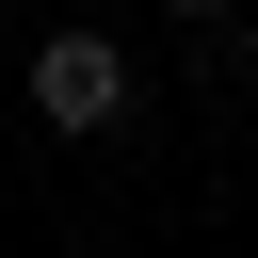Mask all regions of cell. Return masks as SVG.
I'll return each mask as SVG.
<instances>
[{"label": "cell", "mask_w": 258, "mask_h": 258, "mask_svg": "<svg viewBox=\"0 0 258 258\" xmlns=\"http://www.w3.org/2000/svg\"><path fill=\"white\" fill-rule=\"evenodd\" d=\"M32 113L48 129H129V48L113 32H48L32 48Z\"/></svg>", "instance_id": "obj_1"}]
</instances>
